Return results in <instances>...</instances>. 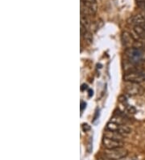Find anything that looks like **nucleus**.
Wrapping results in <instances>:
<instances>
[{
  "mask_svg": "<svg viewBox=\"0 0 145 160\" xmlns=\"http://www.w3.org/2000/svg\"><path fill=\"white\" fill-rule=\"evenodd\" d=\"M124 91H125L126 94L131 95V96H136V95H142L144 92V89L138 82H127L124 87Z\"/></svg>",
  "mask_w": 145,
  "mask_h": 160,
  "instance_id": "20e7f679",
  "label": "nucleus"
},
{
  "mask_svg": "<svg viewBox=\"0 0 145 160\" xmlns=\"http://www.w3.org/2000/svg\"><path fill=\"white\" fill-rule=\"evenodd\" d=\"M137 2H145V0H136Z\"/></svg>",
  "mask_w": 145,
  "mask_h": 160,
  "instance_id": "a211bd4d",
  "label": "nucleus"
},
{
  "mask_svg": "<svg viewBox=\"0 0 145 160\" xmlns=\"http://www.w3.org/2000/svg\"><path fill=\"white\" fill-rule=\"evenodd\" d=\"M104 137L112 138V139H116V140L119 141H122V139H123V135H122V134L116 133V132H114V131L107 130V129H106L105 133H104Z\"/></svg>",
  "mask_w": 145,
  "mask_h": 160,
  "instance_id": "9b49d317",
  "label": "nucleus"
},
{
  "mask_svg": "<svg viewBox=\"0 0 145 160\" xmlns=\"http://www.w3.org/2000/svg\"><path fill=\"white\" fill-rule=\"evenodd\" d=\"M102 144H103L104 147L106 148V150L123 147V143L122 141L112 139V138H106V137H104L103 139H102Z\"/></svg>",
  "mask_w": 145,
  "mask_h": 160,
  "instance_id": "0eeeda50",
  "label": "nucleus"
},
{
  "mask_svg": "<svg viewBox=\"0 0 145 160\" xmlns=\"http://www.w3.org/2000/svg\"><path fill=\"white\" fill-rule=\"evenodd\" d=\"M97 12L96 0H81V13L83 15H93Z\"/></svg>",
  "mask_w": 145,
  "mask_h": 160,
  "instance_id": "7ed1b4c3",
  "label": "nucleus"
},
{
  "mask_svg": "<svg viewBox=\"0 0 145 160\" xmlns=\"http://www.w3.org/2000/svg\"><path fill=\"white\" fill-rule=\"evenodd\" d=\"M133 36L142 41H145V25H135L133 26Z\"/></svg>",
  "mask_w": 145,
  "mask_h": 160,
  "instance_id": "1a4fd4ad",
  "label": "nucleus"
},
{
  "mask_svg": "<svg viewBox=\"0 0 145 160\" xmlns=\"http://www.w3.org/2000/svg\"><path fill=\"white\" fill-rule=\"evenodd\" d=\"M143 16L145 17V11H144V12H143Z\"/></svg>",
  "mask_w": 145,
  "mask_h": 160,
  "instance_id": "6ab92c4d",
  "label": "nucleus"
},
{
  "mask_svg": "<svg viewBox=\"0 0 145 160\" xmlns=\"http://www.w3.org/2000/svg\"><path fill=\"white\" fill-rule=\"evenodd\" d=\"M120 160H138V159L135 157H127V156H126V157H124L123 158H122V159Z\"/></svg>",
  "mask_w": 145,
  "mask_h": 160,
  "instance_id": "4468645a",
  "label": "nucleus"
},
{
  "mask_svg": "<svg viewBox=\"0 0 145 160\" xmlns=\"http://www.w3.org/2000/svg\"><path fill=\"white\" fill-rule=\"evenodd\" d=\"M82 91H83V90H85V89H87V85L86 84H83L82 86Z\"/></svg>",
  "mask_w": 145,
  "mask_h": 160,
  "instance_id": "dca6fc26",
  "label": "nucleus"
},
{
  "mask_svg": "<svg viewBox=\"0 0 145 160\" xmlns=\"http://www.w3.org/2000/svg\"><path fill=\"white\" fill-rule=\"evenodd\" d=\"M93 95V91L92 90H89V96L91 97Z\"/></svg>",
  "mask_w": 145,
  "mask_h": 160,
  "instance_id": "f3484780",
  "label": "nucleus"
},
{
  "mask_svg": "<svg viewBox=\"0 0 145 160\" xmlns=\"http://www.w3.org/2000/svg\"><path fill=\"white\" fill-rule=\"evenodd\" d=\"M138 6L140 7V9H142L143 12L145 11V2H137Z\"/></svg>",
  "mask_w": 145,
  "mask_h": 160,
  "instance_id": "ddd939ff",
  "label": "nucleus"
},
{
  "mask_svg": "<svg viewBox=\"0 0 145 160\" xmlns=\"http://www.w3.org/2000/svg\"><path fill=\"white\" fill-rule=\"evenodd\" d=\"M106 129L120 133L123 136L127 135V134L130 133V128L127 125H118V124L113 123V122H111V121L107 124Z\"/></svg>",
  "mask_w": 145,
  "mask_h": 160,
  "instance_id": "423d86ee",
  "label": "nucleus"
},
{
  "mask_svg": "<svg viewBox=\"0 0 145 160\" xmlns=\"http://www.w3.org/2000/svg\"><path fill=\"white\" fill-rule=\"evenodd\" d=\"M82 128L84 132H88V131H89L91 129V127H90V125H89L88 124L84 123L82 125Z\"/></svg>",
  "mask_w": 145,
  "mask_h": 160,
  "instance_id": "f8f14e48",
  "label": "nucleus"
},
{
  "mask_svg": "<svg viewBox=\"0 0 145 160\" xmlns=\"http://www.w3.org/2000/svg\"><path fill=\"white\" fill-rule=\"evenodd\" d=\"M127 115L120 111H118V112H116L111 119V122L118 124V125H127Z\"/></svg>",
  "mask_w": 145,
  "mask_h": 160,
  "instance_id": "6e6552de",
  "label": "nucleus"
},
{
  "mask_svg": "<svg viewBox=\"0 0 145 160\" xmlns=\"http://www.w3.org/2000/svg\"><path fill=\"white\" fill-rule=\"evenodd\" d=\"M106 157L108 158L114 160H120L126 157L127 155V151L122 147L115 148V149H111V150H106Z\"/></svg>",
  "mask_w": 145,
  "mask_h": 160,
  "instance_id": "39448f33",
  "label": "nucleus"
},
{
  "mask_svg": "<svg viewBox=\"0 0 145 160\" xmlns=\"http://www.w3.org/2000/svg\"><path fill=\"white\" fill-rule=\"evenodd\" d=\"M123 79L125 80L126 82L140 83L145 80V73L143 72L142 69L127 71V72H125L123 75Z\"/></svg>",
  "mask_w": 145,
  "mask_h": 160,
  "instance_id": "f03ea898",
  "label": "nucleus"
},
{
  "mask_svg": "<svg viewBox=\"0 0 145 160\" xmlns=\"http://www.w3.org/2000/svg\"><path fill=\"white\" fill-rule=\"evenodd\" d=\"M125 56L129 62L139 65L145 62V49L137 47H130L126 49Z\"/></svg>",
  "mask_w": 145,
  "mask_h": 160,
  "instance_id": "f257e3e1",
  "label": "nucleus"
},
{
  "mask_svg": "<svg viewBox=\"0 0 145 160\" xmlns=\"http://www.w3.org/2000/svg\"><path fill=\"white\" fill-rule=\"evenodd\" d=\"M130 24H132L133 26L135 25H145V17L143 15H136L131 17L130 19Z\"/></svg>",
  "mask_w": 145,
  "mask_h": 160,
  "instance_id": "9d476101",
  "label": "nucleus"
},
{
  "mask_svg": "<svg viewBox=\"0 0 145 160\" xmlns=\"http://www.w3.org/2000/svg\"><path fill=\"white\" fill-rule=\"evenodd\" d=\"M81 111H83V109L85 108V106H86V104H85V102H82V103H81Z\"/></svg>",
  "mask_w": 145,
  "mask_h": 160,
  "instance_id": "2eb2a0df",
  "label": "nucleus"
}]
</instances>
